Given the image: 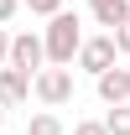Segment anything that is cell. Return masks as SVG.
Returning <instances> with one entry per match:
<instances>
[{
	"label": "cell",
	"instance_id": "obj_3",
	"mask_svg": "<svg viewBox=\"0 0 130 135\" xmlns=\"http://www.w3.org/2000/svg\"><path fill=\"white\" fill-rule=\"evenodd\" d=\"M31 94L47 104V109L68 104V99H73V68H42V73H36V83H31Z\"/></svg>",
	"mask_w": 130,
	"mask_h": 135
},
{
	"label": "cell",
	"instance_id": "obj_5",
	"mask_svg": "<svg viewBox=\"0 0 130 135\" xmlns=\"http://www.w3.org/2000/svg\"><path fill=\"white\" fill-rule=\"evenodd\" d=\"M99 83V99L109 104V109H120V104H130V68H109L104 78H94Z\"/></svg>",
	"mask_w": 130,
	"mask_h": 135
},
{
	"label": "cell",
	"instance_id": "obj_14",
	"mask_svg": "<svg viewBox=\"0 0 130 135\" xmlns=\"http://www.w3.org/2000/svg\"><path fill=\"white\" fill-rule=\"evenodd\" d=\"M16 11H21V0H0V26H5V21L16 16Z\"/></svg>",
	"mask_w": 130,
	"mask_h": 135
},
{
	"label": "cell",
	"instance_id": "obj_10",
	"mask_svg": "<svg viewBox=\"0 0 130 135\" xmlns=\"http://www.w3.org/2000/svg\"><path fill=\"white\" fill-rule=\"evenodd\" d=\"M21 5H26V11H31V16H63V0H21Z\"/></svg>",
	"mask_w": 130,
	"mask_h": 135
},
{
	"label": "cell",
	"instance_id": "obj_11",
	"mask_svg": "<svg viewBox=\"0 0 130 135\" xmlns=\"http://www.w3.org/2000/svg\"><path fill=\"white\" fill-rule=\"evenodd\" d=\"M73 135H109V125H104V119H78Z\"/></svg>",
	"mask_w": 130,
	"mask_h": 135
},
{
	"label": "cell",
	"instance_id": "obj_6",
	"mask_svg": "<svg viewBox=\"0 0 130 135\" xmlns=\"http://www.w3.org/2000/svg\"><path fill=\"white\" fill-rule=\"evenodd\" d=\"M26 94H31V78H26V73H16V68H0V109L26 104Z\"/></svg>",
	"mask_w": 130,
	"mask_h": 135
},
{
	"label": "cell",
	"instance_id": "obj_7",
	"mask_svg": "<svg viewBox=\"0 0 130 135\" xmlns=\"http://www.w3.org/2000/svg\"><path fill=\"white\" fill-rule=\"evenodd\" d=\"M89 11H94V21L109 26V36H114V31L130 21V0H89Z\"/></svg>",
	"mask_w": 130,
	"mask_h": 135
},
{
	"label": "cell",
	"instance_id": "obj_1",
	"mask_svg": "<svg viewBox=\"0 0 130 135\" xmlns=\"http://www.w3.org/2000/svg\"><path fill=\"white\" fill-rule=\"evenodd\" d=\"M42 36H47V62H52V68H73V57H78V52H83V42H89V36L78 31V16H73V11L52 16Z\"/></svg>",
	"mask_w": 130,
	"mask_h": 135
},
{
	"label": "cell",
	"instance_id": "obj_13",
	"mask_svg": "<svg viewBox=\"0 0 130 135\" xmlns=\"http://www.w3.org/2000/svg\"><path fill=\"white\" fill-rule=\"evenodd\" d=\"M114 47H120V52H125V57H130V21H125V26H120V31H114Z\"/></svg>",
	"mask_w": 130,
	"mask_h": 135
},
{
	"label": "cell",
	"instance_id": "obj_9",
	"mask_svg": "<svg viewBox=\"0 0 130 135\" xmlns=\"http://www.w3.org/2000/svg\"><path fill=\"white\" fill-rule=\"evenodd\" d=\"M104 125H109V135H130V104L109 109V114H104Z\"/></svg>",
	"mask_w": 130,
	"mask_h": 135
},
{
	"label": "cell",
	"instance_id": "obj_2",
	"mask_svg": "<svg viewBox=\"0 0 130 135\" xmlns=\"http://www.w3.org/2000/svg\"><path fill=\"white\" fill-rule=\"evenodd\" d=\"M11 68H16V73H26V78L36 83V73H42V68H52V62H47V36H36V31H16Z\"/></svg>",
	"mask_w": 130,
	"mask_h": 135
},
{
	"label": "cell",
	"instance_id": "obj_15",
	"mask_svg": "<svg viewBox=\"0 0 130 135\" xmlns=\"http://www.w3.org/2000/svg\"><path fill=\"white\" fill-rule=\"evenodd\" d=\"M0 119H5V109H0Z\"/></svg>",
	"mask_w": 130,
	"mask_h": 135
},
{
	"label": "cell",
	"instance_id": "obj_4",
	"mask_svg": "<svg viewBox=\"0 0 130 135\" xmlns=\"http://www.w3.org/2000/svg\"><path fill=\"white\" fill-rule=\"evenodd\" d=\"M114 57H120V47H114V36L104 31V36H89V42H83L78 68H83V73H94V78H104V73L114 68Z\"/></svg>",
	"mask_w": 130,
	"mask_h": 135
},
{
	"label": "cell",
	"instance_id": "obj_12",
	"mask_svg": "<svg viewBox=\"0 0 130 135\" xmlns=\"http://www.w3.org/2000/svg\"><path fill=\"white\" fill-rule=\"evenodd\" d=\"M11 47H16V36L0 26V68H11Z\"/></svg>",
	"mask_w": 130,
	"mask_h": 135
},
{
	"label": "cell",
	"instance_id": "obj_8",
	"mask_svg": "<svg viewBox=\"0 0 130 135\" xmlns=\"http://www.w3.org/2000/svg\"><path fill=\"white\" fill-rule=\"evenodd\" d=\"M26 135H68V130H63V119L52 114V109H42V114L26 119Z\"/></svg>",
	"mask_w": 130,
	"mask_h": 135
}]
</instances>
